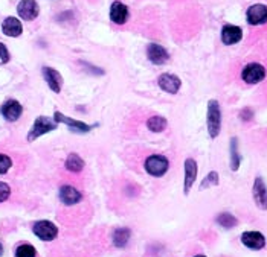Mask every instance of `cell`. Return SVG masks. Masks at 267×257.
<instances>
[{
    "label": "cell",
    "instance_id": "obj_21",
    "mask_svg": "<svg viewBox=\"0 0 267 257\" xmlns=\"http://www.w3.org/2000/svg\"><path fill=\"white\" fill-rule=\"evenodd\" d=\"M65 166H66L67 171H70V172H73V174H78V172H81V171L84 169V160H83L78 154L72 152V154L67 155L66 161H65Z\"/></svg>",
    "mask_w": 267,
    "mask_h": 257
},
{
    "label": "cell",
    "instance_id": "obj_26",
    "mask_svg": "<svg viewBox=\"0 0 267 257\" xmlns=\"http://www.w3.org/2000/svg\"><path fill=\"white\" fill-rule=\"evenodd\" d=\"M11 166H12V160L8 155L0 154V175L6 174L11 169Z\"/></svg>",
    "mask_w": 267,
    "mask_h": 257
},
{
    "label": "cell",
    "instance_id": "obj_25",
    "mask_svg": "<svg viewBox=\"0 0 267 257\" xmlns=\"http://www.w3.org/2000/svg\"><path fill=\"white\" fill-rule=\"evenodd\" d=\"M231 142H232L231 143V168H232V171H237L238 166H240L241 157L237 151V138H232Z\"/></svg>",
    "mask_w": 267,
    "mask_h": 257
},
{
    "label": "cell",
    "instance_id": "obj_5",
    "mask_svg": "<svg viewBox=\"0 0 267 257\" xmlns=\"http://www.w3.org/2000/svg\"><path fill=\"white\" fill-rule=\"evenodd\" d=\"M54 121H55L57 124L66 125L67 128L70 129L72 132H76V134H87V132H90V131L93 129L92 125H89V124H86V122H81V121H75V119H72V118H67L63 113H60V111H55V113H54Z\"/></svg>",
    "mask_w": 267,
    "mask_h": 257
},
{
    "label": "cell",
    "instance_id": "obj_20",
    "mask_svg": "<svg viewBox=\"0 0 267 257\" xmlns=\"http://www.w3.org/2000/svg\"><path fill=\"white\" fill-rule=\"evenodd\" d=\"M130 236H132L130 228H127V227H119V228H116V230L113 231V236H112L115 247H118V248L127 247V244H129V241H130Z\"/></svg>",
    "mask_w": 267,
    "mask_h": 257
},
{
    "label": "cell",
    "instance_id": "obj_22",
    "mask_svg": "<svg viewBox=\"0 0 267 257\" xmlns=\"http://www.w3.org/2000/svg\"><path fill=\"white\" fill-rule=\"evenodd\" d=\"M167 125H168V122L162 116H151L147 121V128L153 131V132H162L163 129L167 128Z\"/></svg>",
    "mask_w": 267,
    "mask_h": 257
},
{
    "label": "cell",
    "instance_id": "obj_17",
    "mask_svg": "<svg viewBox=\"0 0 267 257\" xmlns=\"http://www.w3.org/2000/svg\"><path fill=\"white\" fill-rule=\"evenodd\" d=\"M197 172H199L197 161L194 158H187L185 160V193L190 192V189L196 183Z\"/></svg>",
    "mask_w": 267,
    "mask_h": 257
},
{
    "label": "cell",
    "instance_id": "obj_27",
    "mask_svg": "<svg viewBox=\"0 0 267 257\" xmlns=\"http://www.w3.org/2000/svg\"><path fill=\"white\" fill-rule=\"evenodd\" d=\"M218 184V174L217 172H211L206 178H204V181L201 183V189H206V188H209V186H217Z\"/></svg>",
    "mask_w": 267,
    "mask_h": 257
},
{
    "label": "cell",
    "instance_id": "obj_10",
    "mask_svg": "<svg viewBox=\"0 0 267 257\" xmlns=\"http://www.w3.org/2000/svg\"><path fill=\"white\" fill-rule=\"evenodd\" d=\"M246 18L249 25L258 26V25H264L267 23V6L266 5H252L248 12H246Z\"/></svg>",
    "mask_w": 267,
    "mask_h": 257
},
{
    "label": "cell",
    "instance_id": "obj_7",
    "mask_svg": "<svg viewBox=\"0 0 267 257\" xmlns=\"http://www.w3.org/2000/svg\"><path fill=\"white\" fill-rule=\"evenodd\" d=\"M23 113V107L20 105L18 101L15 99H8L6 102H3V105L0 107V114L5 118V121L8 122H15L20 119Z\"/></svg>",
    "mask_w": 267,
    "mask_h": 257
},
{
    "label": "cell",
    "instance_id": "obj_13",
    "mask_svg": "<svg viewBox=\"0 0 267 257\" xmlns=\"http://www.w3.org/2000/svg\"><path fill=\"white\" fill-rule=\"evenodd\" d=\"M147 57L148 60L156 65H162L165 64L168 61V52L165 51V48H162L160 44H150L147 48Z\"/></svg>",
    "mask_w": 267,
    "mask_h": 257
},
{
    "label": "cell",
    "instance_id": "obj_4",
    "mask_svg": "<svg viewBox=\"0 0 267 257\" xmlns=\"http://www.w3.org/2000/svg\"><path fill=\"white\" fill-rule=\"evenodd\" d=\"M32 231L34 235L42 239V241H46V242H51L57 238L58 235V228L54 222L51 221H37L34 225H32Z\"/></svg>",
    "mask_w": 267,
    "mask_h": 257
},
{
    "label": "cell",
    "instance_id": "obj_8",
    "mask_svg": "<svg viewBox=\"0 0 267 257\" xmlns=\"http://www.w3.org/2000/svg\"><path fill=\"white\" fill-rule=\"evenodd\" d=\"M17 12H18L20 18H23L26 21H32L38 17L40 8L35 0H22L17 6Z\"/></svg>",
    "mask_w": 267,
    "mask_h": 257
},
{
    "label": "cell",
    "instance_id": "obj_3",
    "mask_svg": "<svg viewBox=\"0 0 267 257\" xmlns=\"http://www.w3.org/2000/svg\"><path fill=\"white\" fill-rule=\"evenodd\" d=\"M57 127H58V124L55 121H52V119H49L46 116H38L35 119V122H34L31 131L28 132V137L26 138H28V142H34L38 137H42V135L54 131V129H57Z\"/></svg>",
    "mask_w": 267,
    "mask_h": 257
},
{
    "label": "cell",
    "instance_id": "obj_18",
    "mask_svg": "<svg viewBox=\"0 0 267 257\" xmlns=\"http://www.w3.org/2000/svg\"><path fill=\"white\" fill-rule=\"evenodd\" d=\"M110 20L116 25H124L129 20V8L122 2H115L110 8Z\"/></svg>",
    "mask_w": 267,
    "mask_h": 257
},
{
    "label": "cell",
    "instance_id": "obj_15",
    "mask_svg": "<svg viewBox=\"0 0 267 257\" xmlns=\"http://www.w3.org/2000/svg\"><path fill=\"white\" fill-rule=\"evenodd\" d=\"M252 195H254L255 204H257L261 210H267V188L261 177H258V178L255 180L254 188H252Z\"/></svg>",
    "mask_w": 267,
    "mask_h": 257
},
{
    "label": "cell",
    "instance_id": "obj_1",
    "mask_svg": "<svg viewBox=\"0 0 267 257\" xmlns=\"http://www.w3.org/2000/svg\"><path fill=\"white\" fill-rule=\"evenodd\" d=\"M143 168L145 171L154 177V178H160L163 177L168 169H170V161L165 155H160V154H153L150 157H147L145 163H143Z\"/></svg>",
    "mask_w": 267,
    "mask_h": 257
},
{
    "label": "cell",
    "instance_id": "obj_9",
    "mask_svg": "<svg viewBox=\"0 0 267 257\" xmlns=\"http://www.w3.org/2000/svg\"><path fill=\"white\" fill-rule=\"evenodd\" d=\"M241 244L251 250H263L266 247V238L260 231H244L241 235Z\"/></svg>",
    "mask_w": 267,
    "mask_h": 257
},
{
    "label": "cell",
    "instance_id": "obj_11",
    "mask_svg": "<svg viewBox=\"0 0 267 257\" xmlns=\"http://www.w3.org/2000/svg\"><path fill=\"white\" fill-rule=\"evenodd\" d=\"M157 84H159V87H160L163 91H167V93H170V95H176V93L180 90V85H182L180 79H179L176 75H171V73H163V75H160V76L157 78Z\"/></svg>",
    "mask_w": 267,
    "mask_h": 257
},
{
    "label": "cell",
    "instance_id": "obj_2",
    "mask_svg": "<svg viewBox=\"0 0 267 257\" xmlns=\"http://www.w3.org/2000/svg\"><path fill=\"white\" fill-rule=\"evenodd\" d=\"M208 132L211 135V138H215L220 134L221 129V110H220V104L217 101H209L208 104Z\"/></svg>",
    "mask_w": 267,
    "mask_h": 257
},
{
    "label": "cell",
    "instance_id": "obj_30",
    "mask_svg": "<svg viewBox=\"0 0 267 257\" xmlns=\"http://www.w3.org/2000/svg\"><path fill=\"white\" fill-rule=\"evenodd\" d=\"M241 116H243V118H241L243 121H251V119H252V116H254V113H252L249 108H244V110L241 111Z\"/></svg>",
    "mask_w": 267,
    "mask_h": 257
},
{
    "label": "cell",
    "instance_id": "obj_6",
    "mask_svg": "<svg viewBox=\"0 0 267 257\" xmlns=\"http://www.w3.org/2000/svg\"><path fill=\"white\" fill-rule=\"evenodd\" d=\"M241 78L246 84H258L266 78V68L258 63H251L243 68Z\"/></svg>",
    "mask_w": 267,
    "mask_h": 257
},
{
    "label": "cell",
    "instance_id": "obj_14",
    "mask_svg": "<svg viewBox=\"0 0 267 257\" xmlns=\"http://www.w3.org/2000/svg\"><path fill=\"white\" fill-rule=\"evenodd\" d=\"M58 196H60V201L65 204V205H75L78 202H81L83 199V195L78 189H75L73 186H61L60 188V192H58Z\"/></svg>",
    "mask_w": 267,
    "mask_h": 257
},
{
    "label": "cell",
    "instance_id": "obj_12",
    "mask_svg": "<svg viewBox=\"0 0 267 257\" xmlns=\"http://www.w3.org/2000/svg\"><path fill=\"white\" fill-rule=\"evenodd\" d=\"M243 38V31L241 28L235 26V25H226L221 29V41L228 46L237 44L240 40Z\"/></svg>",
    "mask_w": 267,
    "mask_h": 257
},
{
    "label": "cell",
    "instance_id": "obj_31",
    "mask_svg": "<svg viewBox=\"0 0 267 257\" xmlns=\"http://www.w3.org/2000/svg\"><path fill=\"white\" fill-rule=\"evenodd\" d=\"M2 254H3V245L0 244V256H2Z\"/></svg>",
    "mask_w": 267,
    "mask_h": 257
},
{
    "label": "cell",
    "instance_id": "obj_28",
    "mask_svg": "<svg viewBox=\"0 0 267 257\" xmlns=\"http://www.w3.org/2000/svg\"><path fill=\"white\" fill-rule=\"evenodd\" d=\"M9 195H11V188L6 183L0 181V202H5L9 198Z\"/></svg>",
    "mask_w": 267,
    "mask_h": 257
},
{
    "label": "cell",
    "instance_id": "obj_16",
    "mask_svg": "<svg viewBox=\"0 0 267 257\" xmlns=\"http://www.w3.org/2000/svg\"><path fill=\"white\" fill-rule=\"evenodd\" d=\"M43 76H45L46 84L49 85V88H51L54 93H60V91H61L63 78H61V75H60L55 68L45 67V68H43Z\"/></svg>",
    "mask_w": 267,
    "mask_h": 257
},
{
    "label": "cell",
    "instance_id": "obj_32",
    "mask_svg": "<svg viewBox=\"0 0 267 257\" xmlns=\"http://www.w3.org/2000/svg\"><path fill=\"white\" fill-rule=\"evenodd\" d=\"M194 257H206V256H201V254H199V256H194Z\"/></svg>",
    "mask_w": 267,
    "mask_h": 257
},
{
    "label": "cell",
    "instance_id": "obj_19",
    "mask_svg": "<svg viewBox=\"0 0 267 257\" xmlns=\"http://www.w3.org/2000/svg\"><path fill=\"white\" fill-rule=\"evenodd\" d=\"M2 31L6 37H18L23 32V26L15 17H8L2 23Z\"/></svg>",
    "mask_w": 267,
    "mask_h": 257
},
{
    "label": "cell",
    "instance_id": "obj_24",
    "mask_svg": "<svg viewBox=\"0 0 267 257\" xmlns=\"http://www.w3.org/2000/svg\"><path fill=\"white\" fill-rule=\"evenodd\" d=\"M217 222H218L221 227H224V228H232V227H235V225L238 224L237 218L232 216L231 213H221V215L217 218Z\"/></svg>",
    "mask_w": 267,
    "mask_h": 257
},
{
    "label": "cell",
    "instance_id": "obj_29",
    "mask_svg": "<svg viewBox=\"0 0 267 257\" xmlns=\"http://www.w3.org/2000/svg\"><path fill=\"white\" fill-rule=\"evenodd\" d=\"M9 61V52L3 43H0V64H6Z\"/></svg>",
    "mask_w": 267,
    "mask_h": 257
},
{
    "label": "cell",
    "instance_id": "obj_23",
    "mask_svg": "<svg viewBox=\"0 0 267 257\" xmlns=\"http://www.w3.org/2000/svg\"><path fill=\"white\" fill-rule=\"evenodd\" d=\"M37 256V251L35 248L31 245V244H22L15 248V253L14 257H35Z\"/></svg>",
    "mask_w": 267,
    "mask_h": 257
}]
</instances>
